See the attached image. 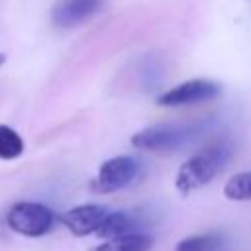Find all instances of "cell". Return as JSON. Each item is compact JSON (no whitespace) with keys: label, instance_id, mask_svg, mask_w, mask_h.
I'll list each match as a JSON object with an SVG mask.
<instances>
[{"label":"cell","instance_id":"obj_10","mask_svg":"<svg viewBox=\"0 0 251 251\" xmlns=\"http://www.w3.org/2000/svg\"><path fill=\"white\" fill-rule=\"evenodd\" d=\"M24 153V139L10 126L0 124V159H16Z\"/></svg>","mask_w":251,"mask_h":251},{"label":"cell","instance_id":"obj_2","mask_svg":"<svg viewBox=\"0 0 251 251\" xmlns=\"http://www.w3.org/2000/svg\"><path fill=\"white\" fill-rule=\"evenodd\" d=\"M202 131V124H161L137 131L131 137V145L143 151H175L186 143H192Z\"/></svg>","mask_w":251,"mask_h":251},{"label":"cell","instance_id":"obj_5","mask_svg":"<svg viewBox=\"0 0 251 251\" xmlns=\"http://www.w3.org/2000/svg\"><path fill=\"white\" fill-rule=\"evenodd\" d=\"M220 84L214 80H206V78H194L188 82H182L167 92H163L157 102L161 106H186V104H196V102H204L210 98H216L220 94Z\"/></svg>","mask_w":251,"mask_h":251},{"label":"cell","instance_id":"obj_7","mask_svg":"<svg viewBox=\"0 0 251 251\" xmlns=\"http://www.w3.org/2000/svg\"><path fill=\"white\" fill-rule=\"evenodd\" d=\"M102 4L104 0H59L53 6L51 18L57 27H76L90 20L102 8Z\"/></svg>","mask_w":251,"mask_h":251},{"label":"cell","instance_id":"obj_9","mask_svg":"<svg viewBox=\"0 0 251 251\" xmlns=\"http://www.w3.org/2000/svg\"><path fill=\"white\" fill-rule=\"evenodd\" d=\"M153 245V239L149 235L131 233L118 239H108L106 243H100L88 251H149Z\"/></svg>","mask_w":251,"mask_h":251},{"label":"cell","instance_id":"obj_12","mask_svg":"<svg viewBox=\"0 0 251 251\" xmlns=\"http://www.w3.org/2000/svg\"><path fill=\"white\" fill-rule=\"evenodd\" d=\"M224 194L229 200H251V171L245 173H237L233 175L226 186H224Z\"/></svg>","mask_w":251,"mask_h":251},{"label":"cell","instance_id":"obj_1","mask_svg":"<svg viewBox=\"0 0 251 251\" xmlns=\"http://www.w3.org/2000/svg\"><path fill=\"white\" fill-rule=\"evenodd\" d=\"M227 159H229V147L224 141L212 143L202 151H198L196 155H192L188 161L180 165L176 173L175 184L178 192L190 194L192 190L208 184L220 173V169L226 165Z\"/></svg>","mask_w":251,"mask_h":251},{"label":"cell","instance_id":"obj_6","mask_svg":"<svg viewBox=\"0 0 251 251\" xmlns=\"http://www.w3.org/2000/svg\"><path fill=\"white\" fill-rule=\"evenodd\" d=\"M108 214L110 212L104 206H98V204H82V206H76V208L67 210L61 216V222H63V226L73 235L84 237V235L96 233L100 229V226L104 224V220H106Z\"/></svg>","mask_w":251,"mask_h":251},{"label":"cell","instance_id":"obj_4","mask_svg":"<svg viewBox=\"0 0 251 251\" xmlns=\"http://www.w3.org/2000/svg\"><path fill=\"white\" fill-rule=\"evenodd\" d=\"M137 171H139V165L133 157H127V155L112 157L100 165L98 175L92 180V190L100 194L122 190L133 182V178L137 176Z\"/></svg>","mask_w":251,"mask_h":251},{"label":"cell","instance_id":"obj_8","mask_svg":"<svg viewBox=\"0 0 251 251\" xmlns=\"http://www.w3.org/2000/svg\"><path fill=\"white\" fill-rule=\"evenodd\" d=\"M135 227L131 216H127L126 212H110L104 220V224L100 226V229L96 231V235L104 237V239H118V237H126L131 235V229Z\"/></svg>","mask_w":251,"mask_h":251},{"label":"cell","instance_id":"obj_3","mask_svg":"<svg viewBox=\"0 0 251 251\" xmlns=\"http://www.w3.org/2000/svg\"><path fill=\"white\" fill-rule=\"evenodd\" d=\"M6 224L12 231L25 237H41L55 226L51 208L39 202H16L6 212Z\"/></svg>","mask_w":251,"mask_h":251},{"label":"cell","instance_id":"obj_11","mask_svg":"<svg viewBox=\"0 0 251 251\" xmlns=\"http://www.w3.org/2000/svg\"><path fill=\"white\" fill-rule=\"evenodd\" d=\"M222 245V237L216 233H202L184 237L176 243L175 251H218Z\"/></svg>","mask_w":251,"mask_h":251},{"label":"cell","instance_id":"obj_13","mask_svg":"<svg viewBox=\"0 0 251 251\" xmlns=\"http://www.w3.org/2000/svg\"><path fill=\"white\" fill-rule=\"evenodd\" d=\"M4 61H6V55H4V53H0V67H2V63H4Z\"/></svg>","mask_w":251,"mask_h":251}]
</instances>
